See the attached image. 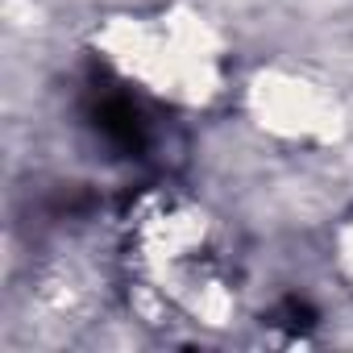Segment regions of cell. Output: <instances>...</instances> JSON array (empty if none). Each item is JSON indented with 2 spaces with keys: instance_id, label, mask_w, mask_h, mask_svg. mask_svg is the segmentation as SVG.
Listing matches in <instances>:
<instances>
[{
  "instance_id": "obj_1",
  "label": "cell",
  "mask_w": 353,
  "mask_h": 353,
  "mask_svg": "<svg viewBox=\"0 0 353 353\" xmlns=\"http://www.w3.org/2000/svg\"><path fill=\"white\" fill-rule=\"evenodd\" d=\"M88 121L92 129L100 133V141L125 158H141L150 133H145V121L137 112V104L125 96V92H96L92 104H88Z\"/></svg>"
}]
</instances>
